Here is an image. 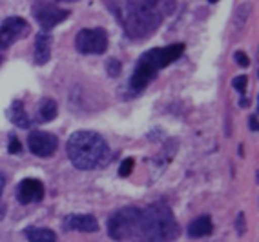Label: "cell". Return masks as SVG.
<instances>
[{
    "instance_id": "9a60e30c",
    "label": "cell",
    "mask_w": 259,
    "mask_h": 242,
    "mask_svg": "<svg viewBox=\"0 0 259 242\" xmlns=\"http://www.w3.org/2000/svg\"><path fill=\"white\" fill-rule=\"evenodd\" d=\"M57 113H59V107H57V102L53 98L44 97L40 102H38V107H37L38 122H51L57 116Z\"/></svg>"
},
{
    "instance_id": "277c9868",
    "label": "cell",
    "mask_w": 259,
    "mask_h": 242,
    "mask_svg": "<svg viewBox=\"0 0 259 242\" xmlns=\"http://www.w3.org/2000/svg\"><path fill=\"white\" fill-rule=\"evenodd\" d=\"M185 53V44H170V46L164 47H155V49H150V51L143 53L139 56V60L135 64V70L130 77L128 82V91L132 97L139 95L141 91L148 88V84L152 82L157 73L166 68L168 64L176 62L181 55ZM130 97V98H132Z\"/></svg>"
},
{
    "instance_id": "603a6c76",
    "label": "cell",
    "mask_w": 259,
    "mask_h": 242,
    "mask_svg": "<svg viewBox=\"0 0 259 242\" xmlns=\"http://www.w3.org/2000/svg\"><path fill=\"white\" fill-rule=\"evenodd\" d=\"M250 130H252V131H257V113L250 116Z\"/></svg>"
},
{
    "instance_id": "d4e9b609",
    "label": "cell",
    "mask_w": 259,
    "mask_h": 242,
    "mask_svg": "<svg viewBox=\"0 0 259 242\" xmlns=\"http://www.w3.org/2000/svg\"><path fill=\"white\" fill-rule=\"evenodd\" d=\"M6 217V204L2 202V199H0V220Z\"/></svg>"
},
{
    "instance_id": "44dd1931",
    "label": "cell",
    "mask_w": 259,
    "mask_h": 242,
    "mask_svg": "<svg viewBox=\"0 0 259 242\" xmlns=\"http://www.w3.org/2000/svg\"><path fill=\"white\" fill-rule=\"evenodd\" d=\"M234 60H236V64L241 66V68H248V66H250L248 56H246V53H243V51L234 53Z\"/></svg>"
},
{
    "instance_id": "4316f807",
    "label": "cell",
    "mask_w": 259,
    "mask_h": 242,
    "mask_svg": "<svg viewBox=\"0 0 259 242\" xmlns=\"http://www.w3.org/2000/svg\"><path fill=\"white\" fill-rule=\"evenodd\" d=\"M210 4H215V2H219V0H208Z\"/></svg>"
},
{
    "instance_id": "484cf974",
    "label": "cell",
    "mask_w": 259,
    "mask_h": 242,
    "mask_svg": "<svg viewBox=\"0 0 259 242\" xmlns=\"http://www.w3.org/2000/svg\"><path fill=\"white\" fill-rule=\"evenodd\" d=\"M55 2H77V0H55Z\"/></svg>"
},
{
    "instance_id": "7402d4cb",
    "label": "cell",
    "mask_w": 259,
    "mask_h": 242,
    "mask_svg": "<svg viewBox=\"0 0 259 242\" xmlns=\"http://www.w3.org/2000/svg\"><path fill=\"white\" fill-rule=\"evenodd\" d=\"M237 233H245V215L239 213V217H237Z\"/></svg>"
},
{
    "instance_id": "8992f818",
    "label": "cell",
    "mask_w": 259,
    "mask_h": 242,
    "mask_svg": "<svg viewBox=\"0 0 259 242\" xmlns=\"http://www.w3.org/2000/svg\"><path fill=\"white\" fill-rule=\"evenodd\" d=\"M75 47L82 55H102L108 49V33L102 28L80 29L75 37Z\"/></svg>"
},
{
    "instance_id": "7a4b0ae2",
    "label": "cell",
    "mask_w": 259,
    "mask_h": 242,
    "mask_svg": "<svg viewBox=\"0 0 259 242\" xmlns=\"http://www.w3.org/2000/svg\"><path fill=\"white\" fill-rule=\"evenodd\" d=\"M66 153L75 168L82 171L104 168L111 160V151L106 140L102 139V135L88 130L75 131L68 139Z\"/></svg>"
},
{
    "instance_id": "3957f363",
    "label": "cell",
    "mask_w": 259,
    "mask_h": 242,
    "mask_svg": "<svg viewBox=\"0 0 259 242\" xmlns=\"http://www.w3.org/2000/svg\"><path fill=\"white\" fill-rule=\"evenodd\" d=\"M179 237V224L171 210L162 202L148 206L141 211L134 242H174Z\"/></svg>"
},
{
    "instance_id": "5b68a950",
    "label": "cell",
    "mask_w": 259,
    "mask_h": 242,
    "mask_svg": "<svg viewBox=\"0 0 259 242\" xmlns=\"http://www.w3.org/2000/svg\"><path fill=\"white\" fill-rule=\"evenodd\" d=\"M141 211L137 208H120L115 213L108 219V235L113 240L122 242L134 237L135 229H137V222H139Z\"/></svg>"
},
{
    "instance_id": "ac0fdd59",
    "label": "cell",
    "mask_w": 259,
    "mask_h": 242,
    "mask_svg": "<svg viewBox=\"0 0 259 242\" xmlns=\"http://www.w3.org/2000/svg\"><path fill=\"white\" fill-rule=\"evenodd\" d=\"M246 84H248V79H246L245 75H241V77H236V79H234V82H232V86H234V89H236L237 93L243 95V97H245Z\"/></svg>"
},
{
    "instance_id": "7c38bea8",
    "label": "cell",
    "mask_w": 259,
    "mask_h": 242,
    "mask_svg": "<svg viewBox=\"0 0 259 242\" xmlns=\"http://www.w3.org/2000/svg\"><path fill=\"white\" fill-rule=\"evenodd\" d=\"M33 58L37 66H46L51 58V37L46 31H40L35 38V47H33Z\"/></svg>"
},
{
    "instance_id": "ffe728a7",
    "label": "cell",
    "mask_w": 259,
    "mask_h": 242,
    "mask_svg": "<svg viewBox=\"0 0 259 242\" xmlns=\"http://www.w3.org/2000/svg\"><path fill=\"white\" fill-rule=\"evenodd\" d=\"M8 151L13 153V155L22 153V144H20L19 139H17L15 135H10V146H8Z\"/></svg>"
},
{
    "instance_id": "d6986e66",
    "label": "cell",
    "mask_w": 259,
    "mask_h": 242,
    "mask_svg": "<svg viewBox=\"0 0 259 242\" xmlns=\"http://www.w3.org/2000/svg\"><path fill=\"white\" fill-rule=\"evenodd\" d=\"M134 166H135L134 158H124V162L120 164L119 168V175L120 177H128L130 173H132V169H134Z\"/></svg>"
},
{
    "instance_id": "8fae6325",
    "label": "cell",
    "mask_w": 259,
    "mask_h": 242,
    "mask_svg": "<svg viewBox=\"0 0 259 242\" xmlns=\"http://www.w3.org/2000/svg\"><path fill=\"white\" fill-rule=\"evenodd\" d=\"M64 229L68 231H82V233H93L99 229V222L93 215H80L75 213L64 219Z\"/></svg>"
},
{
    "instance_id": "4fadbf2b",
    "label": "cell",
    "mask_w": 259,
    "mask_h": 242,
    "mask_svg": "<svg viewBox=\"0 0 259 242\" xmlns=\"http://www.w3.org/2000/svg\"><path fill=\"white\" fill-rule=\"evenodd\" d=\"M6 115H8V120H10L11 124H15L17 128L28 130V128L31 126V120H29L28 113H26V109H24V104L20 102V100H13L11 106L8 107Z\"/></svg>"
},
{
    "instance_id": "9c48e42d",
    "label": "cell",
    "mask_w": 259,
    "mask_h": 242,
    "mask_svg": "<svg viewBox=\"0 0 259 242\" xmlns=\"http://www.w3.org/2000/svg\"><path fill=\"white\" fill-rule=\"evenodd\" d=\"M28 148L33 155H37L40 158H48L51 155H55L57 148H59V139L48 133V131H31L28 137Z\"/></svg>"
},
{
    "instance_id": "6da1fadb",
    "label": "cell",
    "mask_w": 259,
    "mask_h": 242,
    "mask_svg": "<svg viewBox=\"0 0 259 242\" xmlns=\"http://www.w3.org/2000/svg\"><path fill=\"white\" fill-rule=\"evenodd\" d=\"M176 11V0H124L122 28L135 42L146 40Z\"/></svg>"
},
{
    "instance_id": "ba28073f",
    "label": "cell",
    "mask_w": 259,
    "mask_h": 242,
    "mask_svg": "<svg viewBox=\"0 0 259 242\" xmlns=\"http://www.w3.org/2000/svg\"><path fill=\"white\" fill-rule=\"evenodd\" d=\"M29 35V24L22 17H10L0 24V49H8Z\"/></svg>"
},
{
    "instance_id": "2e32d148",
    "label": "cell",
    "mask_w": 259,
    "mask_h": 242,
    "mask_svg": "<svg viewBox=\"0 0 259 242\" xmlns=\"http://www.w3.org/2000/svg\"><path fill=\"white\" fill-rule=\"evenodd\" d=\"M26 237L29 242H57V235L46 228H28Z\"/></svg>"
},
{
    "instance_id": "52a82bcc",
    "label": "cell",
    "mask_w": 259,
    "mask_h": 242,
    "mask_svg": "<svg viewBox=\"0 0 259 242\" xmlns=\"http://www.w3.org/2000/svg\"><path fill=\"white\" fill-rule=\"evenodd\" d=\"M33 17L40 24L42 29H53L62 20L70 17V11L60 10L59 6H53L51 2H46V0H38V2L33 4Z\"/></svg>"
},
{
    "instance_id": "e0dca14e",
    "label": "cell",
    "mask_w": 259,
    "mask_h": 242,
    "mask_svg": "<svg viewBox=\"0 0 259 242\" xmlns=\"http://www.w3.org/2000/svg\"><path fill=\"white\" fill-rule=\"evenodd\" d=\"M106 70H108V75H110V77L117 79V77L120 75V71H122V66H120V62L117 60V58H110V60L106 62Z\"/></svg>"
},
{
    "instance_id": "5bb4252c",
    "label": "cell",
    "mask_w": 259,
    "mask_h": 242,
    "mask_svg": "<svg viewBox=\"0 0 259 242\" xmlns=\"http://www.w3.org/2000/svg\"><path fill=\"white\" fill-rule=\"evenodd\" d=\"M213 229L212 220H210L208 215H203V217H197L195 220H192L188 226V237L192 238H201L210 235Z\"/></svg>"
},
{
    "instance_id": "cb8c5ba5",
    "label": "cell",
    "mask_w": 259,
    "mask_h": 242,
    "mask_svg": "<svg viewBox=\"0 0 259 242\" xmlns=\"http://www.w3.org/2000/svg\"><path fill=\"white\" fill-rule=\"evenodd\" d=\"M4 188H6V175L0 171V197H2V191H4Z\"/></svg>"
},
{
    "instance_id": "30bf717a",
    "label": "cell",
    "mask_w": 259,
    "mask_h": 242,
    "mask_svg": "<svg viewBox=\"0 0 259 242\" xmlns=\"http://www.w3.org/2000/svg\"><path fill=\"white\" fill-rule=\"evenodd\" d=\"M17 199L20 204H33L44 199V184L38 178H24L17 186Z\"/></svg>"
}]
</instances>
